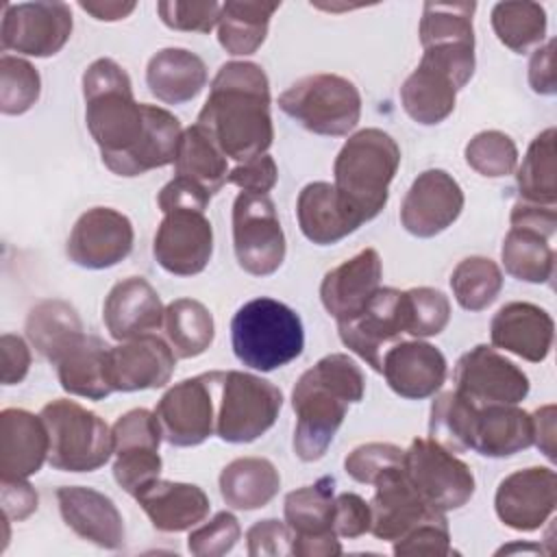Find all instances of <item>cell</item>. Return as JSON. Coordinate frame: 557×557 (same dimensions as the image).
Wrapping results in <instances>:
<instances>
[{
	"instance_id": "cell-1",
	"label": "cell",
	"mask_w": 557,
	"mask_h": 557,
	"mask_svg": "<svg viewBox=\"0 0 557 557\" xmlns=\"http://www.w3.org/2000/svg\"><path fill=\"white\" fill-rule=\"evenodd\" d=\"M270 81L252 61H228L211 81L198 113L200 124L224 157L237 163L268 152L274 139L270 115Z\"/></svg>"
},
{
	"instance_id": "cell-2",
	"label": "cell",
	"mask_w": 557,
	"mask_h": 557,
	"mask_svg": "<svg viewBox=\"0 0 557 557\" xmlns=\"http://www.w3.org/2000/svg\"><path fill=\"white\" fill-rule=\"evenodd\" d=\"M363 392V372L344 352L326 355L302 372L292 389L294 455L305 463L322 459L346 418L348 405L361 403Z\"/></svg>"
},
{
	"instance_id": "cell-3",
	"label": "cell",
	"mask_w": 557,
	"mask_h": 557,
	"mask_svg": "<svg viewBox=\"0 0 557 557\" xmlns=\"http://www.w3.org/2000/svg\"><path fill=\"white\" fill-rule=\"evenodd\" d=\"M83 98L89 135L115 174L146 133V102L135 100L131 76L113 59H96L83 72Z\"/></svg>"
},
{
	"instance_id": "cell-4",
	"label": "cell",
	"mask_w": 557,
	"mask_h": 557,
	"mask_svg": "<svg viewBox=\"0 0 557 557\" xmlns=\"http://www.w3.org/2000/svg\"><path fill=\"white\" fill-rule=\"evenodd\" d=\"M398 165L400 148L389 133L363 128L346 139L333 163V187L359 224L374 220L385 209Z\"/></svg>"
},
{
	"instance_id": "cell-5",
	"label": "cell",
	"mask_w": 557,
	"mask_h": 557,
	"mask_svg": "<svg viewBox=\"0 0 557 557\" xmlns=\"http://www.w3.org/2000/svg\"><path fill=\"white\" fill-rule=\"evenodd\" d=\"M231 344L239 363L272 372L300 357L305 348L302 320L281 300L252 298L231 320Z\"/></svg>"
},
{
	"instance_id": "cell-6",
	"label": "cell",
	"mask_w": 557,
	"mask_h": 557,
	"mask_svg": "<svg viewBox=\"0 0 557 557\" xmlns=\"http://www.w3.org/2000/svg\"><path fill=\"white\" fill-rule=\"evenodd\" d=\"M50 448L48 463L63 472H94L113 455V433L109 424L76 400L57 398L39 411Z\"/></svg>"
},
{
	"instance_id": "cell-7",
	"label": "cell",
	"mask_w": 557,
	"mask_h": 557,
	"mask_svg": "<svg viewBox=\"0 0 557 557\" xmlns=\"http://www.w3.org/2000/svg\"><path fill=\"white\" fill-rule=\"evenodd\" d=\"M278 107L309 133L344 137L361 117V94L346 76L322 72L289 85Z\"/></svg>"
},
{
	"instance_id": "cell-8",
	"label": "cell",
	"mask_w": 557,
	"mask_h": 557,
	"mask_svg": "<svg viewBox=\"0 0 557 557\" xmlns=\"http://www.w3.org/2000/svg\"><path fill=\"white\" fill-rule=\"evenodd\" d=\"M283 407L281 389L250 372H220L215 435L228 444H248L274 426Z\"/></svg>"
},
{
	"instance_id": "cell-9",
	"label": "cell",
	"mask_w": 557,
	"mask_h": 557,
	"mask_svg": "<svg viewBox=\"0 0 557 557\" xmlns=\"http://www.w3.org/2000/svg\"><path fill=\"white\" fill-rule=\"evenodd\" d=\"M403 470L420 498L442 513L463 507L474 494L470 466L431 437H416L409 444Z\"/></svg>"
},
{
	"instance_id": "cell-10",
	"label": "cell",
	"mask_w": 557,
	"mask_h": 557,
	"mask_svg": "<svg viewBox=\"0 0 557 557\" xmlns=\"http://www.w3.org/2000/svg\"><path fill=\"white\" fill-rule=\"evenodd\" d=\"M233 248L239 268L252 276H270L283 265L285 233L268 194H237L233 202Z\"/></svg>"
},
{
	"instance_id": "cell-11",
	"label": "cell",
	"mask_w": 557,
	"mask_h": 557,
	"mask_svg": "<svg viewBox=\"0 0 557 557\" xmlns=\"http://www.w3.org/2000/svg\"><path fill=\"white\" fill-rule=\"evenodd\" d=\"M220 372H205L172 385L157 403L163 440L172 446H198L215 431V403Z\"/></svg>"
},
{
	"instance_id": "cell-12",
	"label": "cell",
	"mask_w": 557,
	"mask_h": 557,
	"mask_svg": "<svg viewBox=\"0 0 557 557\" xmlns=\"http://www.w3.org/2000/svg\"><path fill=\"white\" fill-rule=\"evenodd\" d=\"M335 481L318 479L285 496L283 513L292 533V555L298 557H335L342 553L339 537L333 529Z\"/></svg>"
},
{
	"instance_id": "cell-13",
	"label": "cell",
	"mask_w": 557,
	"mask_h": 557,
	"mask_svg": "<svg viewBox=\"0 0 557 557\" xmlns=\"http://www.w3.org/2000/svg\"><path fill=\"white\" fill-rule=\"evenodd\" d=\"M72 26V9L65 2L4 4L0 44L4 52L46 59L67 44Z\"/></svg>"
},
{
	"instance_id": "cell-14",
	"label": "cell",
	"mask_w": 557,
	"mask_h": 557,
	"mask_svg": "<svg viewBox=\"0 0 557 557\" xmlns=\"http://www.w3.org/2000/svg\"><path fill=\"white\" fill-rule=\"evenodd\" d=\"M342 344L381 372L383 355L407 333L405 292L379 287L361 313L337 324Z\"/></svg>"
},
{
	"instance_id": "cell-15",
	"label": "cell",
	"mask_w": 557,
	"mask_h": 557,
	"mask_svg": "<svg viewBox=\"0 0 557 557\" xmlns=\"http://www.w3.org/2000/svg\"><path fill=\"white\" fill-rule=\"evenodd\" d=\"M457 392L483 405H518L529 394V376L487 344L463 352L455 366Z\"/></svg>"
},
{
	"instance_id": "cell-16",
	"label": "cell",
	"mask_w": 557,
	"mask_h": 557,
	"mask_svg": "<svg viewBox=\"0 0 557 557\" xmlns=\"http://www.w3.org/2000/svg\"><path fill=\"white\" fill-rule=\"evenodd\" d=\"M133 224L122 211L94 207L76 220L65 252L81 268L104 270L124 261L133 250Z\"/></svg>"
},
{
	"instance_id": "cell-17",
	"label": "cell",
	"mask_w": 557,
	"mask_h": 557,
	"mask_svg": "<svg viewBox=\"0 0 557 557\" xmlns=\"http://www.w3.org/2000/svg\"><path fill=\"white\" fill-rule=\"evenodd\" d=\"M152 255L174 276L200 274L213 255V226L205 211L174 209L163 213Z\"/></svg>"
},
{
	"instance_id": "cell-18",
	"label": "cell",
	"mask_w": 557,
	"mask_h": 557,
	"mask_svg": "<svg viewBox=\"0 0 557 557\" xmlns=\"http://www.w3.org/2000/svg\"><path fill=\"white\" fill-rule=\"evenodd\" d=\"M463 209V189L446 170L418 174L400 205V224L407 233L429 239L444 233Z\"/></svg>"
},
{
	"instance_id": "cell-19",
	"label": "cell",
	"mask_w": 557,
	"mask_h": 557,
	"mask_svg": "<svg viewBox=\"0 0 557 557\" xmlns=\"http://www.w3.org/2000/svg\"><path fill=\"white\" fill-rule=\"evenodd\" d=\"M557 474L553 468L533 466L516 470L498 483L494 509L498 520L513 531H535L555 511Z\"/></svg>"
},
{
	"instance_id": "cell-20",
	"label": "cell",
	"mask_w": 557,
	"mask_h": 557,
	"mask_svg": "<svg viewBox=\"0 0 557 557\" xmlns=\"http://www.w3.org/2000/svg\"><path fill=\"white\" fill-rule=\"evenodd\" d=\"M174 368L172 346L152 333L109 346V379L115 392L163 387L170 383Z\"/></svg>"
},
{
	"instance_id": "cell-21",
	"label": "cell",
	"mask_w": 557,
	"mask_h": 557,
	"mask_svg": "<svg viewBox=\"0 0 557 557\" xmlns=\"http://www.w3.org/2000/svg\"><path fill=\"white\" fill-rule=\"evenodd\" d=\"M383 263L374 248H363L355 257L329 270L320 283V300L335 322H348L379 292Z\"/></svg>"
},
{
	"instance_id": "cell-22",
	"label": "cell",
	"mask_w": 557,
	"mask_h": 557,
	"mask_svg": "<svg viewBox=\"0 0 557 557\" xmlns=\"http://www.w3.org/2000/svg\"><path fill=\"white\" fill-rule=\"evenodd\" d=\"M448 363L440 348L422 339L394 344L381 361V374L392 392L409 400L433 396L446 381Z\"/></svg>"
},
{
	"instance_id": "cell-23",
	"label": "cell",
	"mask_w": 557,
	"mask_h": 557,
	"mask_svg": "<svg viewBox=\"0 0 557 557\" xmlns=\"http://www.w3.org/2000/svg\"><path fill=\"white\" fill-rule=\"evenodd\" d=\"M63 522L85 542L107 550L124 544V520L115 503L102 492L85 485H63L57 490Z\"/></svg>"
},
{
	"instance_id": "cell-24",
	"label": "cell",
	"mask_w": 557,
	"mask_h": 557,
	"mask_svg": "<svg viewBox=\"0 0 557 557\" xmlns=\"http://www.w3.org/2000/svg\"><path fill=\"white\" fill-rule=\"evenodd\" d=\"M413 485L407 481L403 466L387 470L374 483V496L370 500V533L383 542H396L405 537L416 524L435 513Z\"/></svg>"
},
{
	"instance_id": "cell-25",
	"label": "cell",
	"mask_w": 557,
	"mask_h": 557,
	"mask_svg": "<svg viewBox=\"0 0 557 557\" xmlns=\"http://www.w3.org/2000/svg\"><path fill=\"white\" fill-rule=\"evenodd\" d=\"M490 337L496 348H503L524 361L540 363L548 357L555 337V322L550 313L533 302H507L492 322Z\"/></svg>"
},
{
	"instance_id": "cell-26",
	"label": "cell",
	"mask_w": 557,
	"mask_h": 557,
	"mask_svg": "<svg viewBox=\"0 0 557 557\" xmlns=\"http://www.w3.org/2000/svg\"><path fill=\"white\" fill-rule=\"evenodd\" d=\"M165 307L157 289L141 276H128L111 287L102 305V320L109 335L126 342L148 335L163 324Z\"/></svg>"
},
{
	"instance_id": "cell-27",
	"label": "cell",
	"mask_w": 557,
	"mask_h": 557,
	"mask_svg": "<svg viewBox=\"0 0 557 557\" xmlns=\"http://www.w3.org/2000/svg\"><path fill=\"white\" fill-rule=\"evenodd\" d=\"M48 431L41 416L26 409L0 413V481H17L37 474L48 461Z\"/></svg>"
},
{
	"instance_id": "cell-28",
	"label": "cell",
	"mask_w": 557,
	"mask_h": 557,
	"mask_svg": "<svg viewBox=\"0 0 557 557\" xmlns=\"http://www.w3.org/2000/svg\"><path fill=\"white\" fill-rule=\"evenodd\" d=\"M157 531L181 533L200 524L209 513V498L194 483L154 479L133 496Z\"/></svg>"
},
{
	"instance_id": "cell-29",
	"label": "cell",
	"mask_w": 557,
	"mask_h": 557,
	"mask_svg": "<svg viewBox=\"0 0 557 557\" xmlns=\"http://www.w3.org/2000/svg\"><path fill=\"white\" fill-rule=\"evenodd\" d=\"M459 89L457 78L442 63L422 54L418 67L400 87V102L413 122L433 126L453 113Z\"/></svg>"
},
{
	"instance_id": "cell-30",
	"label": "cell",
	"mask_w": 557,
	"mask_h": 557,
	"mask_svg": "<svg viewBox=\"0 0 557 557\" xmlns=\"http://www.w3.org/2000/svg\"><path fill=\"white\" fill-rule=\"evenodd\" d=\"M296 215L302 235L318 246L337 244L361 226L342 205L333 183L326 181H313L300 189Z\"/></svg>"
},
{
	"instance_id": "cell-31",
	"label": "cell",
	"mask_w": 557,
	"mask_h": 557,
	"mask_svg": "<svg viewBox=\"0 0 557 557\" xmlns=\"http://www.w3.org/2000/svg\"><path fill=\"white\" fill-rule=\"evenodd\" d=\"M146 85L157 100L165 104H183L205 89L207 65L191 50L163 48L148 61Z\"/></svg>"
},
{
	"instance_id": "cell-32",
	"label": "cell",
	"mask_w": 557,
	"mask_h": 557,
	"mask_svg": "<svg viewBox=\"0 0 557 557\" xmlns=\"http://www.w3.org/2000/svg\"><path fill=\"white\" fill-rule=\"evenodd\" d=\"M54 366L61 387L72 396L102 400L115 392L109 379V346L96 335H83Z\"/></svg>"
},
{
	"instance_id": "cell-33",
	"label": "cell",
	"mask_w": 557,
	"mask_h": 557,
	"mask_svg": "<svg viewBox=\"0 0 557 557\" xmlns=\"http://www.w3.org/2000/svg\"><path fill=\"white\" fill-rule=\"evenodd\" d=\"M533 444L531 413L518 405H483L476 416L472 450L483 457H511Z\"/></svg>"
},
{
	"instance_id": "cell-34",
	"label": "cell",
	"mask_w": 557,
	"mask_h": 557,
	"mask_svg": "<svg viewBox=\"0 0 557 557\" xmlns=\"http://www.w3.org/2000/svg\"><path fill=\"white\" fill-rule=\"evenodd\" d=\"M26 339L50 363H57L85 333L78 311L61 300H39L26 315Z\"/></svg>"
},
{
	"instance_id": "cell-35",
	"label": "cell",
	"mask_w": 557,
	"mask_h": 557,
	"mask_svg": "<svg viewBox=\"0 0 557 557\" xmlns=\"http://www.w3.org/2000/svg\"><path fill=\"white\" fill-rule=\"evenodd\" d=\"M222 500L239 511L265 507L281 490V474L265 457H237L220 472Z\"/></svg>"
},
{
	"instance_id": "cell-36",
	"label": "cell",
	"mask_w": 557,
	"mask_h": 557,
	"mask_svg": "<svg viewBox=\"0 0 557 557\" xmlns=\"http://www.w3.org/2000/svg\"><path fill=\"white\" fill-rule=\"evenodd\" d=\"M281 2L228 0L218 20V41L233 57H246L261 48L268 37L270 20Z\"/></svg>"
},
{
	"instance_id": "cell-37",
	"label": "cell",
	"mask_w": 557,
	"mask_h": 557,
	"mask_svg": "<svg viewBox=\"0 0 557 557\" xmlns=\"http://www.w3.org/2000/svg\"><path fill=\"white\" fill-rule=\"evenodd\" d=\"M174 168L176 176L194 181L211 196H215L228 178V163L224 152L200 124H191L183 131Z\"/></svg>"
},
{
	"instance_id": "cell-38",
	"label": "cell",
	"mask_w": 557,
	"mask_h": 557,
	"mask_svg": "<svg viewBox=\"0 0 557 557\" xmlns=\"http://www.w3.org/2000/svg\"><path fill=\"white\" fill-rule=\"evenodd\" d=\"M474 2H424L420 20V44L424 48L474 50L472 15Z\"/></svg>"
},
{
	"instance_id": "cell-39",
	"label": "cell",
	"mask_w": 557,
	"mask_h": 557,
	"mask_svg": "<svg viewBox=\"0 0 557 557\" xmlns=\"http://www.w3.org/2000/svg\"><path fill=\"white\" fill-rule=\"evenodd\" d=\"M165 337L178 359H194L202 355L215 335L211 311L194 298H176L165 307L163 315Z\"/></svg>"
},
{
	"instance_id": "cell-40",
	"label": "cell",
	"mask_w": 557,
	"mask_h": 557,
	"mask_svg": "<svg viewBox=\"0 0 557 557\" xmlns=\"http://www.w3.org/2000/svg\"><path fill=\"white\" fill-rule=\"evenodd\" d=\"M555 128L542 131L527 148L518 165L516 183L520 198L533 205L557 207V163H555Z\"/></svg>"
},
{
	"instance_id": "cell-41",
	"label": "cell",
	"mask_w": 557,
	"mask_h": 557,
	"mask_svg": "<svg viewBox=\"0 0 557 557\" xmlns=\"http://www.w3.org/2000/svg\"><path fill=\"white\" fill-rule=\"evenodd\" d=\"M500 261L505 272L524 283H548L555 272V250L548 237L511 226L503 239Z\"/></svg>"
},
{
	"instance_id": "cell-42",
	"label": "cell",
	"mask_w": 557,
	"mask_h": 557,
	"mask_svg": "<svg viewBox=\"0 0 557 557\" xmlns=\"http://www.w3.org/2000/svg\"><path fill=\"white\" fill-rule=\"evenodd\" d=\"M479 409L474 400L457 389L435 396L429 416V437L453 453L472 448Z\"/></svg>"
},
{
	"instance_id": "cell-43",
	"label": "cell",
	"mask_w": 557,
	"mask_h": 557,
	"mask_svg": "<svg viewBox=\"0 0 557 557\" xmlns=\"http://www.w3.org/2000/svg\"><path fill=\"white\" fill-rule=\"evenodd\" d=\"M492 28L511 52L524 54L546 35V11L537 2H498L492 9Z\"/></svg>"
},
{
	"instance_id": "cell-44",
	"label": "cell",
	"mask_w": 557,
	"mask_h": 557,
	"mask_svg": "<svg viewBox=\"0 0 557 557\" xmlns=\"http://www.w3.org/2000/svg\"><path fill=\"white\" fill-rule=\"evenodd\" d=\"M455 300L466 311L487 309L503 289V272L496 261L474 255L461 259L450 274Z\"/></svg>"
},
{
	"instance_id": "cell-45",
	"label": "cell",
	"mask_w": 557,
	"mask_h": 557,
	"mask_svg": "<svg viewBox=\"0 0 557 557\" xmlns=\"http://www.w3.org/2000/svg\"><path fill=\"white\" fill-rule=\"evenodd\" d=\"M41 94V78L37 67L22 59L2 54L0 57V111L4 115L26 113Z\"/></svg>"
},
{
	"instance_id": "cell-46",
	"label": "cell",
	"mask_w": 557,
	"mask_h": 557,
	"mask_svg": "<svg viewBox=\"0 0 557 557\" xmlns=\"http://www.w3.org/2000/svg\"><path fill=\"white\" fill-rule=\"evenodd\" d=\"M466 163L481 176L500 178L509 176L518 165V148L503 131L476 133L463 150Z\"/></svg>"
},
{
	"instance_id": "cell-47",
	"label": "cell",
	"mask_w": 557,
	"mask_h": 557,
	"mask_svg": "<svg viewBox=\"0 0 557 557\" xmlns=\"http://www.w3.org/2000/svg\"><path fill=\"white\" fill-rule=\"evenodd\" d=\"M407 335L433 337L440 335L450 320L448 296L435 287H411L405 292Z\"/></svg>"
},
{
	"instance_id": "cell-48",
	"label": "cell",
	"mask_w": 557,
	"mask_h": 557,
	"mask_svg": "<svg viewBox=\"0 0 557 557\" xmlns=\"http://www.w3.org/2000/svg\"><path fill=\"white\" fill-rule=\"evenodd\" d=\"M405 450L389 442H368L352 448L344 459V470L357 483L374 485L387 470L403 466Z\"/></svg>"
},
{
	"instance_id": "cell-49",
	"label": "cell",
	"mask_w": 557,
	"mask_h": 557,
	"mask_svg": "<svg viewBox=\"0 0 557 557\" xmlns=\"http://www.w3.org/2000/svg\"><path fill=\"white\" fill-rule=\"evenodd\" d=\"M392 550L398 557H416V555L444 557V555H450V531H448L446 513L435 511L429 518H424L405 537L396 540Z\"/></svg>"
},
{
	"instance_id": "cell-50",
	"label": "cell",
	"mask_w": 557,
	"mask_h": 557,
	"mask_svg": "<svg viewBox=\"0 0 557 557\" xmlns=\"http://www.w3.org/2000/svg\"><path fill=\"white\" fill-rule=\"evenodd\" d=\"M239 535V520L231 511H218L209 522L196 527L189 533L187 548L198 557H220L235 548Z\"/></svg>"
},
{
	"instance_id": "cell-51",
	"label": "cell",
	"mask_w": 557,
	"mask_h": 557,
	"mask_svg": "<svg viewBox=\"0 0 557 557\" xmlns=\"http://www.w3.org/2000/svg\"><path fill=\"white\" fill-rule=\"evenodd\" d=\"M113 433V453L122 450H137V448H154L163 440L159 420L154 411L148 409H131L115 420L111 426Z\"/></svg>"
},
{
	"instance_id": "cell-52",
	"label": "cell",
	"mask_w": 557,
	"mask_h": 557,
	"mask_svg": "<svg viewBox=\"0 0 557 557\" xmlns=\"http://www.w3.org/2000/svg\"><path fill=\"white\" fill-rule=\"evenodd\" d=\"M113 455V479L131 496H135L144 485L154 481L161 472V457L154 448L122 450Z\"/></svg>"
},
{
	"instance_id": "cell-53",
	"label": "cell",
	"mask_w": 557,
	"mask_h": 557,
	"mask_svg": "<svg viewBox=\"0 0 557 557\" xmlns=\"http://www.w3.org/2000/svg\"><path fill=\"white\" fill-rule=\"evenodd\" d=\"M161 22L172 30L187 33H209L218 26L222 4L220 2H183L170 0L157 4Z\"/></svg>"
},
{
	"instance_id": "cell-54",
	"label": "cell",
	"mask_w": 557,
	"mask_h": 557,
	"mask_svg": "<svg viewBox=\"0 0 557 557\" xmlns=\"http://www.w3.org/2000/svg\"><path fill=\"white\" fill-rule=\"evenodd\" d=\"M370 503H366L355 492H342L335 496L333 507V529L337 537H361L370 533Z\"/></svg>"
},
{
	"instance_id": "cell-55",
	"label": "cell",
	"mask_w": 557,
	"mask_h": 557,
	"mask_svg": "<svg viewBox=\"0 0 557 557\" xmlns=\"http://www.w3.org/2000/svg\"><path fill=\"white\" fill-rule=\"evenodd\" d=\"M246 548H248V555L252 557L292 555L289 527L274 518L259 520L246 531Z\"/></svg>"
},
{
	"instance_id": "cell-56",
	"label": "cell",
	"mask_w": 557,
	"mask_h": 557,
	"mask_svg": "<svg viewBox=\"0 0 557 557\" xmlns=\"http://www.w3.org/2000/svg\"><path fill=\"white\" fill-rule=\"evenodd\" d=\"M278 178V170L274 159L265 152L261 157H255L250 161L237 163L233 170H228L226 183L239 187L242 191H252V194H268Z\"/></svg>"
},
{
	"instance_id": "cell-57",
	"label": "cell",
	"mask_w": 557,
	"mask_h": 557,
	"mask_svg": "<svg viewBox=\"0 0 557 557\" xmlns=\"http://www.w3.org/2000/svg\"><path fill=\"white\" fill-rule=\"evenodd\" d=\"M209 200H211V194L185 176H174L170 183H165L161 187V191L157 196V205L163 213L174 211V209L205 211Z\"/></svg>"
},
{
	"instance_id": "cell-58",
	"label": "cell",
	"mask_w": 557,
	"mask_h": 557,
	"mask_svg": "<svg viewBox=\"0 0 557 557\" xmlns=\"http://www.w3.org/2000/svg\"><path fill=\"white\" fill-rule=\"evenodd\" d=\"M0 355H2V385L22 383L30 370V348L28 344L13 333H4L0 337Z\"/></svg>"
},
{
	"instance_id": "cell-59",
	"label": "cell",
	"mask_w": 557,
	"mask_h": 557,
	"mask_svg": "<svg viewBox=\"0 0 557 557\" xmlns=\"http://www.w3.org/2000/svg\"><path fill=\"white\" fill-rule=\"evenodd\" d=\"M0 503H2V516L9 520H26L30 513L37 511V492L26 479L17 481H0Z\"/></svg>"
},
{
	"instance_id": "cell-60",
	"label": "cell",
	"mask_w": 557,
	"mask_h": 557,
	"mask_svg": "<svg viewBox=\"0 0 557 557\" xmlns=\"http://www.w3.org/2000/svg\"><path fill=\"white\" fill-rule=\"evenodd\" d=\"M529 85L535 94L553 96L557 91L555 78V39L540 44L529 59Z\"/></svg>"
},
{
	"instance_id": "cell-61",
	"label": "cell",
	"mask_w": 557,
	"mask_h": 557,
	"mask_svg": "<svg viewBox=\"0 0 557 557\" xmlns=\"http://www.w3.org/2000/svg\"><path fill=\"white\" fill-rule=\"evenodd\" d=\"M511 226L529 228L544 237H553L557 228V209L548 205H533V202H516L509 215Z\"/></svg>"
},
{
	"instance_id": "cell-62",
	"label": "cell",
	"mask_w": 557,
	"mask_h": 557,
	"mask_svg": "<svg viewBox=\"0 0 557 557\" xmlns=\"http://www.w3.org/2000/svg\"><path fill=\"white\" fill-rule=\"evenodd\" d=\"M555 405H544L531 413L533 422V444L550 459L555 461Z\"/></svg>"
},
{
	"instance_id": "cell-63",
	"label": "cell",
	"mask_w": 557,
	"mask_h": 557,
	"mask_svg": "<svg viewBox=\"0 0 557 557\" xmlns=\"http://www.w3.org/2000/svg\"><path fill=\"white\" fill-rule=\"evenodd\" d=\"M78 7L89 13L98 22H117L128 17L135 11V2H115V0H104V2H78Z\"/></svg>"
}]
</instances>
